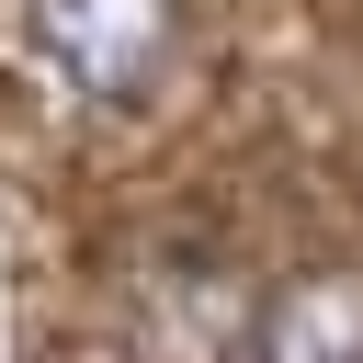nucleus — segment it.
<instances>
[{
	"instance_id": "nucleus-1",
	"label": "nucleus",
	"mask_w": 363,
	"mask_h": 363,
	"mask_svg": "<svg viewBox=\"0 0 363 363\" xmlns=\"http://www.w3.org/2000/svg\"><path fill=\"white\" fill-rule=\"evenodd\" d=\"M182 45V0H11V57L45 102L113 113Z\"/></svg>"
},
{
	"instance_id": "nucleus-2",
	"label": "nucleus",
	"mask_w": 363,
	"mask_h": 363,
	"mask_svg": "<svg viewBox=\"0 0 363 363\" xmlns=\"http://www.w3.org/2000/svg\"><path fill=\"white\" fill-rule=\"evenodd\" d=\"M250 363H363V272L352 261H318V272H284L261 306H250Z\"/></svg>"
}]
</instances>
